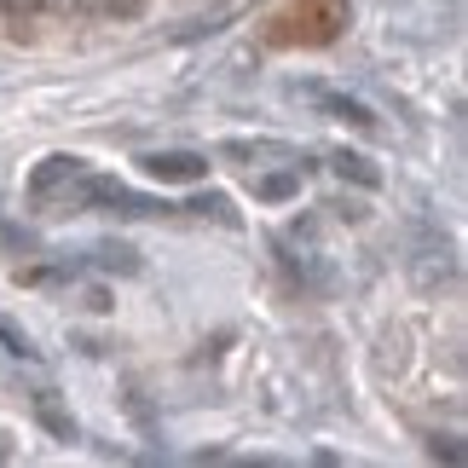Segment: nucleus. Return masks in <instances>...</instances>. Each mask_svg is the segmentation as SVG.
I'll return each mask as SVG.
<instances>
[{"mask_svg":"<svg viewBox=\"0 0 468 468\" xmlns=\"http://www.w3.org/2000/svg\"><path fill=\"white\" fill-rule=\"evenodd\" d=\"M76 174H87V162L81 156H41L35 162V174H29V203L35 208H58V197L76 186Z\"/></svg>","mask_w":468,"mask_h":468,"instance_id":"f257e3e1","label":"nucleus"},{"mask_svg":"<svg viewBox=\"0 0 468 468\" xmlns=\"http://www.w3.org/2000/svg\"><path fill=\"white\" fill-rule=\"evenodd\" d=\"M145 174L156 179V186H203V179H208V156H197V151H151Z\"/></svg>","mask_w":468,"mask_h":468,"instance_id":"f03ea898","label":"nucleus"},{"mask_svg":"<svg viewBox=\"0 0 468 468\" xmlns=\"http://www.w3.org/2000/svg\"><path fill=\"white\" fill-rule=\"evenodd\" d=\"M307 93H313V104H324L335 122H347V128H376V116H370L358 99H347V93H324V87H307Z\"/></svg>","mask_w":468,"mask_h":468,"instance_id":"7ed1b4c3","label":"nucleus"},{"mask_svg":"<svg viewBox=\"0 0 468 468\" xmlns=\"http://www.w3.org/2000/svg\"><path fill=\"white\" fill-rule=\"evenodd\" d=\"M35 417H41V428L52 440H76V417L58 405V393H35Z\"/></svg>","mask_w":468,"mask_h":468,"instance_id":"20e7f679","label":"nucleus"},{"mask_svg":"<svg viewBox=\"0 0 468 468\" xmlns=\"http://www.w3.org/2000/svg\"><path fill=\"white\" fill-rule=\"evenodd\" d=\"M76 12H93V17H116V24H128V17L145 12V0H76Z\"/></svg>","mask_w":468,"mask_h":468,"instance_id":"39448f33","label":"nucleus"},{"mask_svg":"<svg viewBox=\"0 0 468 468\" xmlns=\"http://www.w3.org/2000/svg\"><path fill=\"white\" fill-rule=\"evenodd\" d=\"M335 174H341V179H358V186H370V191L382 186V168H376V162H365V156H353V151L335 156Z\"/></svg>","mask_w":468,"mask_h":468,"instance_id":"423d86ee","label":"nucleus"},{"mask_svg":"<svg viewBox=\"0 0 468 468\" xmlns=\"http://www.w3.org/2000/svg\"><path fill=\"white\" fill-rule=\"evenodd\" d=\"M295 191H301V174H266V179H255L261 203H290Z\"/></svg>","mask_w":468,"mask_h":468,"instance_id":"0eeeda50","label":"nucleus"},{"mask_svg":"<svg viewBox=\"0 0 468 468\" xmlns=\"http://www.w3.org/2000/svg\"><path fill=\"white\" fill-rule=\"evenodd\" d=\"M93 255H99V266H116V272H139V255H133L128 243H99Z\"/></svg>","mask_w":468,"mask_h":468,"instance_id":"6e6552de","label":"nucleus"},{"mask_svg":"<svg viewBox=\"0 0 468 468\" xmlns=\"http://www.w3.org/2000/svg\"><path fill=\"white\" fill-rule=\"evenodd\" d=\"M0 341H6V353H17V358H35V347H29V335H17L12 324H0Z\"/></svg>","mask_w":468,"mask_h":468,"instance_id":"1a4fd4ad","label":"nucleus"},{"mask_svg":"<svg viewBox=\"0 0 468 468\" xmlns=\"http://www.w3.org/2000/svg\"><path fill=\"white\" fill-rule=\"evenodd\" d=\"M434 457H445V463H463V445L452 440V434H434V445H428Z\"/></svg>","mask_w":468,"mask_h":468,"instance_id":"9d476101","label":"nucleus"},{"mask_svg":"<svg viewBox=\"0 0 468 468\" xmlns=\"http://www.w3.org/2000/svg\"><path fill=\"white\" fill-rule=\"evenodd\" d=\"M41 6H52V12H76V0H41Z\"/></svg>","mask_w":468,"mask_h":468,"instance_id":"9b49d317","label":"nucleus"},{"mask_svg":"<svg viewBox=\"0 0 468 468\" xmlns=\"http://www.w3.org/2000/svg\"><path fill=\"white\" fill-rule=\"evenodd\" d=\"M12 457V434H6V428H0V463H6Z\"/></svg>","mask_w":468,"mask_h":468,"instance_id":"f8f14e48","label":"nucleus"}]
</instances>
